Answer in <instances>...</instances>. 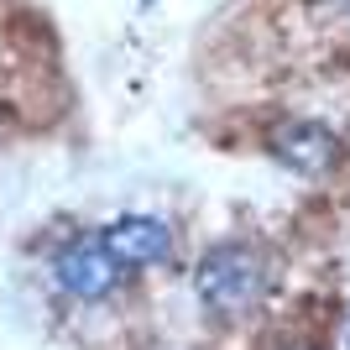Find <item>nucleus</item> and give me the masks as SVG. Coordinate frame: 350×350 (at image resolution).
Wrapping results in <instances>:
<instances>
[{
	"label": "nucleus",
	"mask_w": 350,
	"mask_h": 350,
	"mask_svg": "<svg viewBox=\"0 0 350 350\" xmlns=\"http://www.w3.org/2000/svg\"><path fill=\"white\" fill-rule=\"evenodd\" d=\"M193 298L219 324L251 319L272 298V262H267V251L256 241H246V235H225V241L204 246L199 262H193Z\"/></svg>",
	"instance_id": "1"
},
{
	"label": "nucleus",
	"mask_w": 350,
	"mask_h": 350,
	"mask_svg": "<svg viewBox=\"0 0 350 350\" xmlns=\"http://www.w3.org/2000/svg\"><path fill=\"white\" fill-rule=\"evenodd\" d=\"M47 282H53L58 298L94 308V304H110L131 278L110 256L100 225H94V230H68L63 241H53V251H47Z\"/></svg>",
	"instance_id": "2"
},
{
	"label": "nucleus",
	"mask_w": 350,
	"mask_h": 350,
	"mask_svg": "<svg viewBox=\"0 0 350 350\" xmlns=\"http://www.w3.org/2000/svg\"><path fill=\"white\" fill-rule=\"evenodd\" d=\"M267 152L288 167V173L298 178H329L345 162V142L335 136V126L319 116H282L278 126H272V136H267Z\"/></svg>",
	"instance_id": "3"
},
{
	"label": "nucleus",
	"mask_w": 350,
	"mask_h": 350,
	"mask_svg": "<svg viewBox=\"0 0 350 350\" xmlns=\"http://www.w3.org/2000/svg\"><path fill=\"white\" fill-rule=\"evenodd\" d=\"M105 246L126 267V278H142V272H157V267H173L178 256V235L162 215H116L100 225Z\"/></svg>",
	"instance_id": "4"
},
{
	"label": "nucleus",
	"mask_w": 350,
	"mask_h": 350,
	"mask_svg": "<svg viewBox=\"0 0 350 350\" xmlns=\"http://www.w3.org/2000/svg\"><path fill=\"white\" fill-rule=\"evenodd\" d=\"M272 350H329V345H324V335H314V329H288V335L272 340Z\"/></svg>",
	"instance_id": "5"
},
{
	"label": "nucleus",
	"mask_w": 350,
	"mask_h": 350,
	"mask_svg": "<svg viewBox=\"0 0 350 350\" xmlns=\"http://www.w3.org/2000/svg\"><path fill=\"white\" fill-rule=\"evenodd\" d=\"M314 11L329 16V27H350V0H314Z\"/></svg>",
	"instance_id": "6"
},
{
	"label": "nucleus",
	"mask_w": 350,
	"mask_h": 350,
	"mask_svg": "<svg viewBox=\"0 0 350 350\" xmlns=\"http://www.w3.org/2000/svg\"><path fill=\"white\" fill-rule=\"evenodd\" d=\"M345 350H350V329H345Z\"/></svg>",
	"instance_id": "7"
},
{
	"label": "nucleus",
	"mask_w": 350,
	"mask_h": 350,
	"mask_svg": "<svg viewBox=\"0 0 350 350\" xmlns=\"http://www.w3.org/2000/svg\"><path fill=\"white\" fill-rule=\"evenodd\" d=\"M142 5H146V0H142Z\"/></svg>",
	"instance_id": "8"
}]
</instances>
